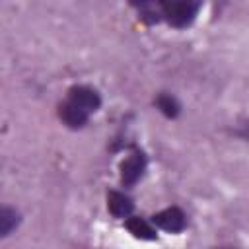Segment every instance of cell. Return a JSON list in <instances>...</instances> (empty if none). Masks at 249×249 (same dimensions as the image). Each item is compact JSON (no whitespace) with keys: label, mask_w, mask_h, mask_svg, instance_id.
<instances>
[{"label":"cell","mask_w":249,"mask_h":249,"mask_svg":"<svg viewBox=\"0 0 249 249\" xmlns=\"http://www.w3.org/2000/svg\"><path fill=\"white\" fill-rule=\"evenodd\" d=\"M156 107H158L165 117H169V119H175V117L179 115V111H181L179 101H177L173 95H169V93H160V95L156 97Z\"/></svg>","instance_id":"9c48e42d"},{"label":"cell","mask_w":249,"mask_h":249,"mask_svg":"<svg viewBox=\"0 0 249 249\" xmlns=\"http://www.w3.org/2000/svg\"><path fill=\"white\" fill-rule=\"evenodd\" d=\"M152 224L160 230H165L169 233H179L185 230L187 226V218H185V212L177 206H169L158 214L152 216Z\"/></svg>","instance_id":"3957f363"},{"label":"cell","mask_w":249,"mask_h":249,"mask_svg":"<svg viewBox=\"0 0 249 249\" xmlns=\"http://www.w3.org/2000/svg\"><path fill=\"white\" fill-rule=\"evenodd\" d=\"M19 224V214L18 210L10 206H2L0 210V237H8Z\"/></svg>","instance_id":"ba28073f"},{"label":"cell","mask_w":249,"mask_h":249,"mask_svg":"<svg viewBox=\"0 0 249 249\" xmlns=\"http://www.w3.org/2000/svg\"><path fill=\"white\" fill-rule=\"evenodd\" d=\"M235 134H237V136H241L243 140H247V142H249V123H245L241 128H237V130H235Z\"/></svg>","instance_id":"8fae6325"},{"label":"cell","mask_w":249,"mask_h":249,"mask_svg":"<svg viewBox=\"0 0 249 249\" xmlns=\"http://www.w3.org/2000/svg\"><path fill=\"white\" fill-rule=\"evenodd\" d=\"M124 228L128 230V233L132 235V237H136V239H156V230H154V224H150V222H146L144 218H136V216H132V218H128L126 222H124Z\"/></svg>","instance_id":"52a82bcc"},{"label":"cell","mask_w":249,"mask_h":249,"mask_svg":"<svg viewBox=\"0 0 249 249\" xmlns=\"http://www.w3.org/2000/svg\"><path fill=\"white\" fill-rule=\"evenodd\" d=\"M107 208H109L111 216H115V218H128L132 214V210H134V202L124 193L109 191V195H107Z\"/></svg>","instance_id":"8992f818"},{"label":"cell","mask_w":249,"mask_h":249,"mask_svg":"<svg viewBox=\"0 0 249 249\" xmlns=\"http://www.w3.org/2000/svg\"><path fill=\"white\" fill-rule=\"evenodd\" d=\"M200 0H161V16L169 25L181 29L195 21Z\"/></svg>","instance_id":"6da1fadb"},{"label":"cell","mask_w":249,"mask_h":249,"mask_svg":"<svg viewBox=\"0 0 249 249\" xmlns=\"http://www.w3.org/2000/svg\"><path fill=\"white\" fill-rule=\"evenodd\" d=\"M68 99L76 105H80L82 109H86L88 113H93L99 109L101 105V97L93 88L88 86H72L68 89Z\"/></svg>","instance_id":"277c9868"},{"label":"cell","mask_w":249,"mask_h":249,"mask_svg":"<svg viewBox=\"0 0 249 249\" xmlns=\"http://www.w3.org/2000/svg\"><path fill=\"white\" fill-rule=\"evenodd\" d=\"M134 8H140V10H146L150 8L152 4H161V0H128Z\"/></svg>","instance_id":"30bf717a"},{"label":"cell","mask_w":249,"mask_h":249,"mask_svg":"<svg viewBox=\"0 0 249 249\" xmlns=\"http://www.w3.org/2000/svg\"><path fill=\"white\" fill-rule=\"evenodd\" d=\"M119 169H121V183H123L124 187H132V185L144 175V169H146V156H144L140 150H136V152H132L130 156H126V158L121 161Z\"/></svg>","instance_id":"7a4b0ae2"},{"label":"cell","mask_w":249,"mask_h":249,"mask_svg":"<svg viewBox=\"0 0 249 249\" xmlns=\"http://www.w3.org/2000/svg\"><path fill=\"white\" fill-rule=\"evenodd\" d=\"M58 117L62 119V123L70 128H82L86 126L88 119H89V113L86 109H82L80 105L72 103L70 99H66L60 107H58Z\"/></svg>","instance_id":"5b68a950"}]
</instances>
